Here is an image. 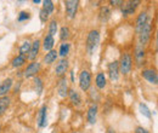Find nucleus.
Instances as JSON below:
<instances>
[{
	"label": "nucleus",
	"mask_w": 158,
	"mask_h": 133,
	"mask_svg": "<svg viewBox=\"0 0 158 133\" xmlns=\"http://www.w3.org/2000/svg\"><path fill=\"white\" fill-rule=\"evenodd\" d=\"M33 2H34V4H39L40 0H33Z\"/></svg>",
	"instance_id": "obj_37"
},
{
	"label": "nucleus",
	"mask_w": 158,
	"mask_h": 133,
	"mask_svg": "<svg viewBox=\"0 0 158 133\" xmlns=\"http://www.w3.org/2000/svg\"><path fill=\"white\" fill-rule=\"evenodd\" d=\"M136 133H150L147 130H145V128H142V127H138L136 128Z\"/></svg>",
	"instance_id": "obj_35"
},
{
	"label": "nucleus",
	"mask_w": 158,
	"mask_h": 133,
	"mask_svg": "<svg viewBox=\"0 0 158 133\" xmlns=\"http://www.w3.org/2000/svg\"><path fill=\"white\" fill-rule=\"evenodd\" d=\"M64 5H66V14H67L68 18H73L77 14L79 1H77V0H67L64 2Z\"/></svg>",
	"instance_id": "obj_6"
},
{
	"label": "nucleus",
	"mask_w": 158,
	"mask_h": 133,
	"mask_svg": "<svg viewBox=\"0 0 158 133\" xmlns=\"http://www.w3.org/2000/svg\"><path fill=\"white\" fill-rule=\"evenodd\" d=\"M147 19H148V17H147V14L146 12H141L140 15H139V17L136 18V33H140V30L142 29V27H143V24L147 22Z\"/></svg>",
	"instance_id": "obj_17"
},
{
	"label": "nucleus",
	"mask_w": 158,
	"mask_h": 133,
	"mask_svg": "<svg viewBox=\"0 0 158 133\" xmlns=\"http://www.w3.org/2000/svg\"><path fill=\"white\" fill-rule=\"evenodd\" d=\"M118 64H119V72H120L123 75H127V74L130 72L131 67H133L131 56H130L129 53H124V55L122 56V59H120V62H119Z\"/></svg>",
	"instance_id": "obj_3"
},
{
	"label": "nucleus",
	"mask_w": 158,
	"mask_h": 133,
	"mask_svg": "<svg viewBox=\"0 0 158 133\" xmlns=\"http://www.w3.org/2000/svg\"><path fill=\"white\" fill-rule=\"evenodd\" d=\"M67 70H68V61L66 58H62L55 68V73L60 77H63V75L67 73Z\"/></svg>",
	"instance_id": "obj_10"
},
{
	"label": "nucleus",
	"mask_w": 158,
	"mask_h": 133,
	"mask_svg": "<svg viewBox=\"0 0 158 133\" xmlns=\"http://www.w3.org/2000/svg\"><path fill=\"white\" fill-rule=\"evenodd\" d=\"M57 52L55 51V50H51V51H49L46 55H45V57H44V63H46V64H51V63H54L56 59H57Z\"/></svg>",
	"instance_id": "obj_19"
},
{
	"label": "nucleus",
	"mask_w": 158,
	"mask_h": 133,
	"mask_svg": "<svg viewBox=\"0 0 158 133\" xmlns=\"http://www.w3.org/2000/svg\"><path fill=\"white\" fill-rule=\"evenodd\" d=\"M142 77L145 80H147L148 82L153 84V85H157L158 82V75H157V72L153 70V69H145L142 70Z\"/></svg>",
	"instance_id": "obj_8"
},
{
	"label": "nucleus",
	"mask_w": 158,
	"mask_h": 133,
	"mask_svg": "<svg viewBox=\"0 0 158 133\" xmlns=\"http://www.w3.org/2000/svg\"><path fill=\"white\" fill-rule=\"evenodd\" d=\"M29 18V14L28 12H26V11H21L20 15H19V21L20 22H23V21H26V19Z\"/></svg>",
	"instance_id": "obj_33"
},
{
	"label": "nucleus",
	"mask_w": 158,
	"mask_h": 133,
	"mask_svg": "<svg viewBox=\"0 0 158 133\" xmlns=\"http://www.w3.org/2000/svg\"><path fill=\"white\" fill-rule=\"evenodd\" d=\"M68 96H69V99H71L73 105H79L80 104V96H79V93L76 90H69Z\"/></svg>",
	"instance_id": "obj_21"
},
{
	"label": "nucleus",
	"mask_w": 158,
	"mask_h": 133,
	"mask_svg": "<svg viewBox=\"0 0 158 133\" xmlns=\"http://www.w3.org/2000/svg\"><path fill=\"white\" fill-rule=\"evenodd\" d=\"M49 16H50V15H49V14H48V12H46L44 9H41V10H40L39 18H40V21H41L43 23H44V22H46V21L49 19Z\"/></svg>",
	"instance_id": "obj_32"
},
{
	"label": "nucleus",
	"mask_w": 158,
	"mask_h": 133,
	"mask_svg": "<svg viewBox=\"0 0 158 133\" xmlns=\"http://www.w3.org/2000/svg\"><path fill=\"white\" fill-rule=\"evenodd\" d=\"M140 1L135 0V1H125L122 4V14L124 16H129V15H133L135 12V10L138 9Z\"/></svg>",
	"instance_id": "obj_5"
},
{
	"label": "nucleus",
	"mask_w": 158,
	"mask_h": 133,
	"mask_svg": "<svg viewBox=\"0 0 158 133\" xmlns=\"http://www.w3.org/2000/svg\"><path fill=\"white\" fill-rule=\"evenodd\" d=\"M29 50H31V42H29V41H24V42L21 45V47H20L21 56H24V57H26V56L28 55Z\"/></svg>",
	"instance_id": "obj_26"
},
{
	"label": "nucleus",
	"mask_w": 158,
	"mask_h": 133,
	"mask_svg": "<svg viewBox=\"0 0 158 133\" xmlns=\"http://www.w3.org/2000/svg\"><path fill=\"white\" fill-rule=\"evenodd\" d=\"M68 91H69V88H68V85H67V79L61 77L59 85H57V93H59L60 97L64 98V97L68 96Z\"/></svg>",
	"instance_id": "obj_12"
},
{
	"label": "nucleus",
	"mask_w": 158,
	"mask_h": 133,
	"mask_svg": "<svg viewBox=\"0 0 158 133\" xmlns=\"http://www.w3.org/2000/svg\"><path fill=\"white\" fill-rule=\"evenodd\" d=\"M9 105H10V98L9 97H1L0 98V116L5 114Z\"/></svg>",
	"instance_id": "obj_20"
},
{
	"label": "nucleus",
	"mask_w": 158,
	"mask_h": 133,
	"mask_svg": "<svg viewBox=\"0 0 158 133\" xmlns=\"http://www.w3.org/2000/svg\"><path fill=\"white\" fill-rule=\"evenodd\" d=\"M69 49H71V46H69V44L68 42H63L62 45H61V47H60V51L57 52L61 57H66L68 53H69Z\"/></svg>",
	"instance_id": "obj_24"
},
{
	"label": "nucleus",
	"mask_w": 158,
	"mask_h": 133,
	"mask_svg": "<svg viewBox=\"0 0 158 133\" xmlns=\"http://www.w3.org/2000/svg\"><path fill=\"white\" fill-rule=\"evenodd\" d=\"M110 15H111V11L107 6H102L101 10H100V19L102 22H106L107 19L110 18Z\"/></svg>",
	"instance_id": "obj_23"
},
{
	"label": "nucleus",
	"mask_w": 158,
	"mask_h": 133,
	"mask_svg": "<svg viewBox=\"0 0 158 133\" xmlns=\"http://www.w3.org/2000/svg\"><path fill=\"white\" fill-rule=\"evenodd\" d=\"M39 50H40V41L39 40H34L33 44H31V50H29V52L27 55V58L29 61H34L37 58V56H38V53H39Z\"/></svg>",
	"instance_id": "obj_11"
},
{
	"label": "nucleus",
	"mask_w": 158,
	"mask_h": 133,
	"mask_svg": "<svg viewBox=\"0 0 158 133\" xmlns=\"http://www.w3.org/2000/svg\"><path fill=\"white\" fill-rule=\"evenodd\" d=\"M34 82H35V88H37V92L40 95V93H41V91H43V81H41V79H40V77H35Z\"/></svg>",
	"instance_id": "obj_31"
},
{
	"label": "nucleus",
	"mask_w": 158,
	"mask_h": 133,
	"mask_svg": "<svg viewBox=\"0 0 158 133\" xmlns=\"http://www.w3.org/2000/svg\"><path fill=\"white\" fill-rule=\"evenodd\" d=\"M108 75L112 81H117L119 77V64L118 62H112L108 64Z\"/></svg>",
	"instance_id": "obj_9"
},
{
	"label": "nucleus",
	"mask_w": 158,
	"mask_h": 133,
	"mask_svg": "<svg viewBox=\"0 0 158 133\" xmlns=\"http://www.w3.org/2000/svg\"><path fill=\"white\" fill-rule=\"evenodd\" d=\"M12 79H6L0 84V98L5 97V95H7V92L11 90L12 87Z\"/></svg>",
	"instance_id": "obj_13"
},
{
	"label": "nucleus",
	"mask_w": 158,
	"mask_h": 133,
	"mask_svg": "<svg viewBox=\"0 0 158 133\" xmlns=\"http://www.w3.org/2000/svg\"><path fill=\"white\" fill-rule=\"evenodd\" d=\"M91 85V74L88 70H83L79 74V87L83 91H88Z\"/></svg>",
	"instance_id": "obj_4"
},
{
	"label": "nucleus",
	"mask_w": 158,
	"mask_h": 133,
	"mask_svg": "<svg viewBox=\"0 0 158 133\" xmlns=\"http://www.w3.org/2000/svg\"><path fill=\"white\" fill-rule=\"evenodd\" d=\"M107 133H116L112 128H108V131H107Z\"/></svg>",
	"instance_id": "obj_36"
},
{
	"label": "nucleus",
	"mask_w": 158,
	"mask_h": 133,
	"mask_svg": "<svg viewBox=\"0 0 158 133\" xmlns=\"http://www.w3.org/2000/svg\"><path fill=\"white\" fill-rule=\"evenodd\" d=\"M56 32H57V22L54 19L50 22V25H49V35L54 37L56 34Z\"/></svg>",
	"instance_id": "obj_29"
},
{
	"label": "nucleus",
	"mask_w": 158,
	"mask_h": 133,
	"mask_svg": "<svg viewBox=\"0 0 158 133\" xmlns=\"http://www.w3.org/2000/svg\"><path fill=\"white\" fill-rule=\"evenodd\" d=\"M54 44H55V40H54V37H51V35H46L45 38H44V41H43V47H44V50L45 51H51L52 50V47H54Z\"/></svg>",
	"instance_id": "obj_18"
},
{
	"label": "nucleus",
	"mask_w": 158,
	"mask_h": 133,
	"mask_svg": "<svg viewBox=\"0 0 158 133\" xmlns=\"http://www.w3.org/2000/svg\"><path fill=\"white\" fill-rule=\"evenodd\" d=\"M100 42V34L98 30H91L89 34H88V39H86V49H88V52L91 55L94 52V50L98 47Z\"/></svg>",
	"instance_id": "obj_2"
},
{
	"label": "nucleus",
	"mask_w": 158,
	"mask_h": 133,
	"mask_svg": "<svg viewBox=\"0 0 158 133\" xmlns=\"http://www.w3.org/2000/svg\"><path fill=\"white\" fill-rule=\"evenodd\" d=\"M151 32H152V24H151V21L147 19V22L143 24L142 29L139 33V44L141 46H145L146 44H148L151 38Z\"/></svg>",
	"instance_id": "obj_1"
},
{
	"label": "nucleus",
	"mask_w": 158,
	"mask_h": 133,
	"mask_svg": "<svg viewBox=\"0 0 158 133\" xmlns=\"http://www.w3.org/2000/svg\"><path fill=\"white\" fill-rule=\"evenodd\" d=\"M43 4H44V10L49 14V15H51L52 12H54V2L51 1V0H45V1H43Z\"/></svg>",
	"instance_id": "obj_28"
},
{
	"label": "nucleus",
	"mask_w": 158,
	"mask_h": 133,
	"mask_svg": "<svg viewBox=\"0 0 158 133\" xmlns=\"http://www.w3.org/2000/svg\"><path fill=\"white\" fill-rule=\"evenodd\" d=\"M71 37V32H69V28L68 27H62L61 30H60V39L61 40H67V39Z\"/></svg>",
	"instance_id": "obj_27"
},
{
	"label": "nucleus",
	"mask_w": 158,
	"mask_h": 133,
	"mask_svg": "<svg viewBox=\"0 0 158 133\" xmlns=\"http://www.w3.org/2000/svg\"><path fill=\"white\" fill-rule=\"evenodd\" d=\"M140 110H141V114L142 115H145L146 117H151L152 116V114H151V111H150V109L147 108V105L146 104H143V103H141L140 104Z\"/></svg>",
	"instance_id": "obj_30"
},
{
	"label": "nucleus",
	"mask_w": 158,
	"mask_h": 133,
	"mask_svg": "<svg viewBox=\"0 0 158 133\" xmlns=\"http://www.w3.org/2000/svg\"><path fill=\"white\" fill-rule=\"evenodd\" d=\"M95 84H96V86H98V88H105V86H106V76L103 73H99L98 76H96V80H95Z\"/></svg>",
	"instance_id": "obj_22"
},
{
	"label": "nucleus",
	"mask_w": 158,
	"mask_h": 133,
	"mask_svg": "<svg viewBox=\"0 0 158 133\" xmlns=\"http://www.w3.org/2000/svg\"><path fill=\"white\" fill-rule=\"evenodd\" d=\"M135 59L138 65H141L145 59V50H143V46H141L140 44L136 45V49H135Z\"/></svg>",
	"instance_id": "obj_16"
},
{
	"label": "nucleus",
	"mask_w": 158,
	"mask_h": 133,
	"mask_svg": "<svg viewBox=\"0 0 158 133\" xmlns=\"http://www.w3.org/2000/svg\"><path fill=\"white\" fill-rule=\"evenodd\" d=\"M0 130H1V126H0Z\"/></svg>",
	"instance_id": "obj_38"
},
{
	"label": "nucleus",
	"mask_w": 158,
	"mask_h": 133,
	"mask_svg": "<svg viewBox=\"0 0 158 133\" xmlns=\"http://www.w3.org/2000/svg\"><path fill=\"white\" fill-rule=\"evenodd\" d=\"M40 70V63L39 62H32L27 65V68L24 69L23 72V75L24 77H32L34 76Z\"/></svg>",
	"instance_id": "obj_7"
},
{
	"label": "nucleus",
	"mask_w": 158,
	"mask_h": 133,
	"mask_svg": "<svg viewBox=\"0 0 158 133\" xmlns=\"http://www.w3.org/2000/svg\"><path fill=\"white\" fill-rule=\"evenodd\" d=\"M110 4H111V5H122L123 1H120V0H111Z\"/></svg>",
	"instance_id": "obj_34"
},
{
	"label": "nucleus",
	"mask_w": 158,
	"mask_h": 133,
	"mask_svg": "<svg viewBox=\"0 0 158 133\" xmlns=\"http://www.w3.org/2000/svg\"><path fill=\"white\" fill-rule=\"evenodd\" d=\"M12 67H15V68H20V67H22L24 63H26V57L24 56H17V57H15L14 59H12Z\"/></svg>",
	"instance_id": "obj_25"
},
{
	"label": "nucleus",
	"mask_w": 158,
	"mask_h": 133,
	"mask_svg": "<svg viewBox=\"0 0 158 133\" xmlns=\"http://www.w3.org/2000/svg\"><path fill=\"white\" fill-rule=\"evenodd\" d=\"M73 133H77V132H73Z\"/></svg>",
	"instance_id": "obj_39"
},
{
	"label": "nucleus",
	"mask_w": 158,
	"mask_h": 133,
	"mask_svg": "<svg viewBox=\"0 0 158 133\" xmlns=\"http://www.w3.org/2000/svg\"><path fill=\"white\" fill-rule=\"evenodd\" d=\"M37 122H38V126L39 127H45L48 125V121H46V105H43L40 108Z\"/></svg>",
	"instance_id": "obj_14"
},
{
	"label": "nucleus",
	"mask_w": 158,
	"mask_h": 133,
	"mask_svg": "<svg viewBox=\"0 0 158 133\" xmlns=\"http://www.w3.org/2000/svg\"><path fill=\"white\" fill-rule=\"evenodd\" d=\"M96 116H98V104H93V105L89 108L88 115H86L89 123L94 125V123L96 122Z\"/></svg>",
	"instance_id": "obj_15"
}]
</instances>
